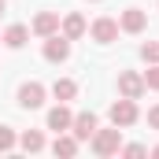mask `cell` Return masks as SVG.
<instances>
[{"label": "cell", "instance_id": "cell-1", "mask_svg": "<svg viewBox=\"0 0 159 159\" xmlns=\"http://www.w3.org/2000/svg\"><path fill=\"white\" fill-rule=\"evenodd\" d=\"M89 148H93L100 159L119 156V148H122V126H111V129H100V126H96V133H93Z\"/></svg>", "mask_w": 159, "mask_h": 159}, {"label": "cell", "instance_id": "cell-2", "mask_svg": "<svg viewBox=\"0 0 159 159\" xmlns=\"http://www.w3.org/2000/svg\"><path fill=\"white\" fill-rule=\"evenodd\" d=\"M107 119H111V126H133V122L141 119V107H137V100H129V96H119L115 104H111V111H107Z\"/></svg>", "mask_w": 159, "mask_h": 159}, {"label": "cell", "instance_id": "cell-3", "mask_svg": "<svg viewBox=\"0 0 159 159\" xmlns=\"http://www.w3.org/2000/svg\"><path fill=\"white\" fill-rule=\"evenodd\" d=\"M44 96H48V89H44L41 81H22V85H19V107H22V111L44 107Z\"/></svg>", "mask_w": 159, "mask_h": 159}, {"label": "cell", "instance_id": "cell-4", "mask_svg": "<svg viewBox=\"0 0 159 159\" xmlns=\"http://www.w3.org/2000/svg\"><path fill=\"white\" fill-rule=\"evenodd\" d=\"M41 56H44L48 63H67V59H70V37H63V34H52V37H44Z\"/></svg>", "mask_w": 159, "mask_h": 159}, {"label": "cell", "instance_id": "cell-5", "mask_svg": "<svg viewBox=\"0 0 159 159\" xmlns=\"http://www.w3.org/2000/svg\"><path fill=\"white\" fill-rule=\"evenodd\" d=\"M119 19H107V15H100L93 26H89V37L96 41V44H111V41H119Z\"/></svg>", "mask_w": 159, "mask_h": 159}, {"label": "cell", "instance_id": "cell-6", "mask_svg": "<svg viewBox=\"0 0 159 159\" xmlns=\"http://www.w3.org/2000/svg\"><path fill=\"white\" fill-rule=\"evenodd\" d=\"M119 96L141 100V96H144V74H137V70H119Z\"/></svg>", "mask_w": 159, "mask_h": 159}, {"label": "cell", "instance_id": "cell-7", "mask_svg": "<svg viewBox=\"0 0 159 159\" xmlns=\"http://www.w3.org/2000/svg\"><path fill=\"white\" fill-rule=\"evenodd\" d=\"M59 34H63V37H70V41H78V37L89 34V22L81 19L78 11H67V15L59 19Z\"/></svg>", "mask_w": 159, "mask_h": 159}, {"label": "cell", "instance_id": "cell-8", "mask_svg": "<svg viewBox=\"0 0 159 159\" xmlns=\"http://www.w3.org/2000/svg\"><path fill=\"white\" fill-rule=\"evenodd\" d=\"M96 126H100V122H96V115H93V111H81V115H74V122H70V133L85 144V141H93Z\"/></svg>", "mask_w": 159, "mask_h": 159}, {"label": "cell", "instance_id": "cell-9", "mask_svg": "<svg viewBox=\"0 0 159 159\" xmlns=\"http://www.w3.org/2000/svg\"><path fill=\"white\" fill-rule=\"evenodd\" d=\"M144 26H148V15H144L141 7H126L119 15V30L122 34H141Z\"/></svg>", "mask_w": 159, "mask_h": 159}, {"label": "cell", "instance_id": "cell-10", "mask_svg": "<svg viewBox=\"0 0 159 159\" xmlns=\"http://www.w3.org/2000/svg\"><path fill=\"white\" fill-rule=\"evenodd\" d=\"M30 30H34L37 37H52V34H59V11H41L37 19L30 22Z\"/></svg>", "mask_w": 159, "mask_h": 159}, {"label": "cell", "instance_id": "cell-11", "mask_svg": "<svg viewBox=\"0 0 159 159\" xmlns=\"http://www.w3.org/2000/svg\"><path fill=\"white\" fill-rule=\"evenodd\" d=\"M70 122H74V111H70L67 104H56V107L48 111V129H56V133H67Z\"/></svg>", "mask_w": 159, "mask_h": 159}, {"label": "cell", "instance_id": "cell-12", "mask_svg": "<svg viewBox=\"0 0 159 159\" xmlns=\"http://www.w3.org/2000/svg\"><path fill=\"white\" fill-rule=\"evenodd\" d=\"M78 148H81V141L67 129V133H56V141H52V152L56 156H63V159H70V156H78Z\"/></svg>", "mask_w": 159, "mask_h": 159}, {"label": "cell", "instance_id": "cell-13", "mask_svg": "<svg viewBox=\"0 0 159 159\" xmlns=\"http://www.w3.org/2000/svg\"><path fill=\"white\" fill-rule=\"evenodd\" d=\"M52 96H56L59 104H70V100L78 96V81L74 78H56L52 81Z\"/></svg>", "mask_w": 159, "mask_h": 159}, {"label": "cell", "instance_id": "cell-14", "mask_svg": "<svg viewBox=\"0 0 159 159\" xmlns=\"http://www.w3.org/2000/svg\"><path fill=\"white\" fill-rule=\"evenodd\" d=\"M26 41H30V26H22V22H15V26L4 30V44L7 48H22Z\"/></svg>", "mask_w": 159, "mask_h": 159}, {"label": "cell", "instance_id": "cell-15", "mask_svg": "<svg viewBox=\"0 0 159 159\" xmlns=\"http://www.w3.org/2000/svg\"><path fill=\"white\" fill-rule=\"evenodd\" d=\"M19 144H22V152H44V133L41 129H26V133H19Z\"/></svg>", "mask_w": 159, "mask_h": 159}, {"label": "cell", "instance_id": "cell-16", "mask_svg": "<svg viewBox=\"0 0 159 159\" xmlns=\"http://www.w3.org/2000/svg\"><path fill=\"white\" fill-rule=\"evenodd\" d=\"M15 144H19V133L11 126H0V152H11Z\"/></svg>", "mask_w": 159, "mask_h": 159}, {"label": "cell", "instance_id": "cell-17", "mask_svg": "<svg viewBox=\"0 0 159 159\" xmlns=\"http://www.w3.org/2000/svg\"><path fill=\"white\" fill-rule=\"evenodd\" d=\"M141 59L144 63H159V41H144L141 44Z\"/></svg>", "mask_w": 159, "mask_h": 159}, {"label": "cell", "instance_id": "cell-18", "mask_svg": "<svg viewBox=\"0 0 159 159\" xmlns=\"http://www.w3.org/2000/svg\"><path fill=\"white\" fill-rule=\"evenodd\" d=\"M144 89H156L159 93V63H148V70H144Z\"/></svg>", "mask_w": 159, "mask_h": 159}, {"label": "cell", "instance_id": "cell-19", "mask_svg": "<svg viewBox=\"0 0 159 159\" xmlns=\"http://www.w3.org/2000/svg\"><path fill=\"white\" fill-rule=\"evenodd\" d=\"M119 156H126V159H141V156H148V148H144V144H122Z\"/></svg>", "mask_w": 159, "mask_h": 159}, {"label": "cell", "instance_id": "cell-20", "mask_svg": "<svg viewBox=\"0 0 159 159\" xmlns=\"http://www.w3.org/2000/svg\"><path fill=\"white\" fill-rule=\"evenodd\" d=\"M148 126L159 129V104H156V107H148Z\"/></svg>", "mask_w": 159, "mask_h": 159}, {"label": "cell", "instance_id": "cell-21", "mask_svg": "<svg viewBox=\"0 0 159 159\" xmlns=\"http://www.w3.org/2000/svg\"><path fill=\"white\" fill-rule=\"evenodd\" d=\"M148 156H152V159H159V144H156V148H152V152H148Z\"/></svg>", "mask_w": 159, "mask_h": 159}, {"label": "cell", "instance_id": "cell-22", "mask_svg": "<svg viewBox=\"0 0 159 159\" xmlns=\"http://www.w3.org/2000/svg\"><path fill=\"white\" fill-rule=\"evenodd\" d=\"M4 11H7V0H0V15H4Z\"/></svg>", "mask_w": 159, "mask_h": 159}, {"label": "cell", "instance_id": "cell-23", "mask_svg": "<svg viewBox=\"0 0 159 159\" xmlns=\"http://www.w3.org/2000/svg\"><path fill=\"white\" fill-rule=\"evenodd\" d=\"M0 44H4V34H0Z\"/></svg>", "mask_w": 159, "mask_h": 159}]
</instances>
